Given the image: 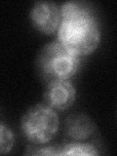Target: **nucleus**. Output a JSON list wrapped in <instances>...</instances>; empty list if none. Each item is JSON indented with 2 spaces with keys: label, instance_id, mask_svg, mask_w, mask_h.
<instances>
[{
  "label": "nucleus",
  "instance_id": "f257e3e1",
  "mask_svg": "<svg viewBox=\"0 0 117 156\" xmlns=\"http://www.w3.org/2000/svg\"><path fill=\"white\" fill-rule=\"evenodd\" d=\"M58 41L75 56H85L98 47L101 40L99 24L85 3L70 1L60 9Z\"/></svg>",
  "mask_w": 117,
  "mask_h": 156
},
{
  "label": "nucleus",
  "instance_id": "f03ea898",
  "mask_svg": "<svg viewBox=\"0 0 117 156\" xmlns=\"http://www.w3.org/2000/svg\"><path fill=\"white\" fill-rule=\"evenodd\" d=\"M37 65L42 77L48 83L68 80L79 68V58L58 42L44 46L38 55Z\"/></svg>",
  "mask_w": 117,
  "mask_h": 156
},
{
  "label": "nucleus",
  "instance_id": "7ed1b4c3",
  "mask_svg": "<svg viewBox=\"0 0 117 156\" xmlns=\"http://www.w3.org/2000/svg\"><path fill=\"white\" fill-rule=\"evenodd\" d=\"M58 117L47 105H36L29 108L22 119V130L26 138L35 144L49 143L58 130Z\"/></svg>",
  "mask_w": 117,
  "mask_h": 156
},
{
  "label": "nucleus",
  "instance_id": "20e7f679",
  "mask_svg": "<svg viewBox=\"0 0 117 156\" xmlns=\"http://www.w3.org/2000/svg\"><path fill=\"white\" fill-rule=\"evenodd\" d=\"M30 17L35 27L46 34L54 33L61 23V11L51 1L36 2L32 8Z\"/></svg>",
  "mask_w": 117,
  "mask_h": 156
},
{
  "label": "nucleus",
  "instance_id": "39448f33",
  "mask_svg": "<svg viewBox=\"0 0 117 156\" xmlns=\"http://www.w3.org/2000/svg\"><path fill=\"white\" fill-rule=\"evenodd\" d=\"M76 91L69 80H60L48 83L44 94L46 105L52 108L66 110L74 102Z\"/></svg>",
  "mask_w": 117,
  "mask_h": 156
},
{
  "label": "nucleus",
  "instance_id": "423d86ee",
  "mask_svg": "<svg viewBox=\"0 0 117 156\" xmlns=\"http://www.w3.org/2000/svg\"><path fill=\"white\" fill-rule=\"evenodd\" d=\"M66 135L73 140H85L95 134L96 125L84 114H73L67 117L65 127Z\"/></svg>",
  "mask_w": 117,
  "mask_h": 156
},
{
  "label": "nucleus",
  "instance_id": "0eeeda50",
  "mask_svg": "<svg viewBox=\"0 0 117 156\" xmlns=\"http://www.w3.org/2000/svg\"><path fill=\"white\" fill-rule=\"evenodd\" d=\"M60 155H98L99 151L94 145L74 143L60 145Z\"/></svg>",
  "mask_w": 117,
  "mask_h": 156
},
{
  "label": "nucleus",
  "instance_id": "6e6552de",
  "mask_svg": "<svg viewBox=\"0 0 117 156\" xmlns=\"http://www.w3.org/2000/svg\"><path fill=\"white\" fill-rule=\"evenodd\" d=\"M0 151L2 154L9 152L14 144V136L12 132L10 131L3 123L1 124V139H0Z\"/></svg>",
  "mask_w": 117,
  "mask_h": 156
}]
</instances>
